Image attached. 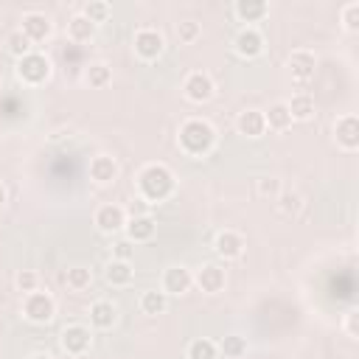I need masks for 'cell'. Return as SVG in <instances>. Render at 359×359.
Returning <instances> with one entry per match:
<instances>
[{
  "label": "cell",
  "mask_w": 359,
  "mask_h": 359,
  "mask_svg": "<svg viewBox=\"0 0 359 359\" xmlns=\"http://www.w3.org/2000/svg\"><path fill=\"white\" fill-rule=\"evenodd\" d=\"M135 188H137V199H143L146 205H157L174 194L177 177L165 163H146L135 177Z\"/></svg>",
  "instance_id": "6da1fadb"
},
{
  "label": "cell",
  "mask_w": 359,
  "mask_h": 359,
  "mask_svg": "<svg viewBox=\"0 0 359 359\" xmlns=\"http://www.w3.org/2000/svg\"><path fill=\"white\" fill-rule=\"evenodd\" d=\"M177 146L185 157H208L216 146V126L208 118H185L177 129Z\"/></svg>",
  "instance_id": "7a4b0ae2"
},
{
  "label": "cell",
  "mask_w": 359,
  "mask_h": 359,
  "mask_svg": "<svg viewBox=\"0 0 359 359\" xmlns=\"http://www.w3.org/2000/svg\"><path fill=\"white\" fill-rule=\"evenodd\" d=\"M53 73V62L48 53L42 50H31L25 53L22 59H17V79L25 84V87H42Z\"/></svg>",
  "instance_id": "3957f363"
},
{
  "label": "cell",
  "mask_w": 359,
  "mask_h": 359,
  "mask_svg": "<svg viewBox=\"0 0 359 359\" xmlns=\"http://www.w3.org/2000/svg\"><path fill=\"white\" fill-rule=\"evenodd\" d=\"M22 317L34 325H48L56 317V300L50 292H31L22 297Z\"/></svg>",
  "instance_id": "277c9868"
},
{
  "label": "cell",
  "mask_w": 359,
  "mask_h": 359,
  "mask_svg": "<svg viewBox=\"0 0 359 359\" xmlns=\"http://www.w3.org/2000/svg\"><path fill=\"white\" fill-rule=\"evenodd\" d=\"M132 50L140 62H157L165 50V36L157 28H137L132 36Z\"/></svg>",
  "instance_id": "5b68a950"
},
{
  "label": "cell",
  "mask_w": 359,
  "mask_h": 359,
  "mask_svg": "<svg viewBox=\"0 0 359 359\" xmlns=\"http://www.w3.org/2000/svg\"><path fill=\"white\" fill-rule=\"evenodd\" d=\"M59 348L67 356H84V353H90V348H93V331H90V325H84V323L65 325L62 334H59Z\"/></svg>",
  "instance_id": "8992f818"
},
{
  "label": "cell",
  "mask_w": 359,
  "mask_h": 359,
  "mask_svg": "<svg viewBox=\"0 0 359 359\" xmlns=\"http://www.w3.org/2000/svg\"><path fill=\"white\" fill-rule=\"evenodd\" d=\"M126 219H129L126 208H121V205H115V202L98 205L95 213H93V224H95V230L104 233V236H121Z\"/></svg>",
  "instance_id": "52a82bcc"
},
{
  "label": "cell",
  "mask_w": 359,
  "mask_h": 359,
  "mask_svg": "<svg viewBox=\"0 0 359 359\" xmlns=\"http://www.w3.org/2000/svg\"><path fill=\"white\" fill-rule=\"evenodd\" d=\"M216 93V81L208 70H191L185 79H182V95L191 101V104H205L210 101Z\"/></svg>",
  "instance_id": "ba28073f"
},
{
  "label": "cell",
  "mask_w": 359,
  "mask_h": 359,
  "mask_svg": "<svg viewBox=\"0 0 359 359\" xmlns=\"http://www.w3.org/2000/svg\"><path fill=\"white\" fill-rule=\"evenodd\" d=\"M20 31L31 39V45H42L53 34V20L45 11H25L20 17Z\"/></svg>",
  "instance_id": "9c48e42d"
},
{
  "label": "cell",
  "mask_w": 359,
  "mask_h": 359,
  "mask_svg": "<svg viewBox=\"0 0 359 359\" xmlns=\"http://www.w3.org/2000/svg\"><path fill=\"white\" fill-rule=\"evenodd\" d=\"M286 70H289L292 81H297V84L311 81V79H314V70H317V53L309 50V48L292 50L289 59H286Z\"/></svg>",
  "instance_id": "30bf717a"
},
{
  "label": "cell",
  "mask_w": 359,
  "mask_h": 359,
  "mask_svg": "<svg viewBox=\"0 0 359 359\" xmlns=\"http://www.w3.org/2000/svg\"><path fill=\"white\" fill-rule=\"evenodd\" d=\"M266 42H264V34L255 28V25H244L236 36H233V50L241 56V59H258L264 53Z\"/></svg>",
  "instance_id": "8fae6325"
},
{
  "label": "cell",
  "mask_w": 359,
  "mask_h": 359,
  "mask_svg": "<svg viewBox=\"0 0 359 359\" xmlns=\"http://www.w3.org/2000/svg\"><path fill=\"white\" fill-rule=\"evenodd\" d=\"M334 143L342 151H356L359 149V118L353 112H345L334 121Z\"/></svg>",
  "instance_id": "7c38bea8"
},
{
  "label": "cell",
  "mask_w": 359,
  "mask_h": 359,
  "mask_svg": "<svg viewBox=\"0 0 359 359\" xmlns=\"http://www.w3.org/2000/svg\"><path fill=\"white\" fill-rule=\"evenodd\" d=\"M90 180L95 182V185H101V188H107V185H112L115 180H118V174H121V165H118V160L112 157V154H95L93 160H90Z\"/></svg>",
  "instance_id": "4fadbf2b"
},
{
  "label": "cell",
  "mask_w": 359,
  "mask_h": 359,
  "mask_svg": "<svg viewBox=\"0 0 359 359\" xmlns=\"http://www.w3.org/2000/svg\"><path fill=\"white\" fill-rule=\"evenodd\" d=\"M244 236L238 233V230H219L216 233V238H213V252L222 258V261H236V258H241V252H244Z\"/></svg>",
  "instance_id": "5bb4252c"
},
{
  "label": "cell",
  "mask_w": 359,
  "mask_h": 359,
  "mask_svg": "<svg viewBox=\"0 0 359 359\" xmlns=\"http://www.w3.org/2000/svg\"><path fill=\"white\" fill-rule=\"evenodd\" d=\"M194 283H196L205 294H219V292L224 289V283H227V272H224V266H219V264H202V266L194 272Z\"/></svg>",
  "instance_id": "9a60e30c"
},
{
  "label": "cell",
  "mask_w": 359,
  "mask_h": 359,
  "mask_svg": "<svg viewBox=\"0 0 359 359\" xmlns=\"http://www.w3.org/2000/svg\"><path fill=\"white\" fill-rule=\"evenodd\" d=\"M157 233V222L154 216L149 213H137V216H129L126 224H123V236L132 241V244H143V241H151Z\"/></svg>",
  "instance_id": "2e32d148"
},
{
  "label": "cell",
  "mask_w": 359,
  "mask_h": 359,
  "mask_svg": "<svg viewBox=\"0 0 359 359\" xmlns=\"http://www.w3.org/2000/svg\"><path fill=\"white\" fill-rule=\"evenodd\" d=\"M191 286H194V272H191L188 266H182V264H174V266H168V269L163 272L160 289H163L165 294H185Z\"/></svg>",
  "instance_id": "e0dca14e"
},
{
  "label": "cell",
  "mask_w": 359,
  "mask_h": 359,
  "mask_svg": "<svg viewBox=\"0 0 359 359\" xmlns=\"http://www.w3.org/2000/svg\"><path fill=\"white\" fill-rule=\"evenodd\" d=\"M95 34H98V25L90 22L81 11H76V14L67 20V39H70V42H76V45H87V42L95 39Z\"/></svg>",
  "instance_id": "ac0fdd59"
},
{
  "label": "cell",
  "mask_w": 359,
  "mask_h": 359,
  "mask_svg": "<svg viewBox=\"0 0 359 359\" xmlns=\"http://www.w3.org/2000/svg\"><path fill=\"white\" fill-rule=\"evenodd\" d=\"M236 129L244 137H261L266 132V121H264V109H241L236 118Z\"/></svg>",
  "instance_id": "d6986e66"
},
{
  "label": "cell",
  "mask_w": 359,
  "mask_h": 359,
  "mask_svg": "<svg viewBox=\"0 0 359 359\" xmlns=\"http://www.w3.org/2000/svg\"><path fill=\"white\" fill-rule=\"evenodd\" d=\"M118 323V306L112 300H95L90 306V325L98 331H109Z\"/></svg>",
  "instance_id": "ffe728a7"
},
{
  "label": "cell",
  "mask_w": 359,
  "mask_h": 359,
  "mask_svg": "<svg viewBox=\"0 0 359 359\" xmlns=\"http://www.w3.org/2000/svg\"><path fill=\"white\" fill-rule=\"evenodd\" d=\"M233 14H236L241 22L252 25V22H261V20L269 14V3H266V0H236V3H233Z\"/></svg>",
  "instance_id": "44dd1931"
},
{
  "label": "cell",
  "mask_w": 359,
  "mask_h": 359,
  "mask_svg": "<svg viewBox=\"0 0 359 359\" xmlns=\"http://www.w3.org/2000/svg\"><path fill=\"white\" fill-rule=\"evenodd\" d=\"M81 79H84V84L90 90H104L112 81V67L107 62H90V65H84Z\"/></svg>",
  "instance_id": "7402d4cb"
},
{
  "label": "cell",
  "mask_w": 359,
  "mask_h": 359,
  "mask_svg": "<svg viewBox=\"0 0 359 359\" xmlns=\"http://www.w3.org/2000/svg\"><path fill=\"white\" fill-rule=\"evenodd\" d=\"M104 278L109 286H129L135 280V269H132V261H109L104 266Z\"/></svg>",
  "instance_id": "603a6c76"
},
{
  "label": "cell",
  "mask_w": 359,
  "mask_h": 359,
  "mask_svg": "<svg viewBox=\"0 0 359 359\" xmlns=\"http://www.w3.org/2000/svg\"><path fill=\"white\" fill-rule=\"evenodd\" d=\"M264 121H266V129H275V132L289 129V126H292V115H289L286 101H272V104L264 109Z\"/></svg>",
  "instance_id": "cb8c5ba5"
},
{
  "label": "cell",
  "mask_w": 359,
  "mask_h": 359,
  "mask_svg": "<svg viewBox=\"0 0 359 359\" xmlns=\"http://www.w3.org/2000/svg\"><path fill=\"white\" fill-rule=\"evenodd\" d=\"M286 107H289L292 123L294 121H311L314 118V95H309V93H294L286 101Z\"/></svg>",
  "instance_id": "d4e9b609"
},
{
  "label": "cell",
  "mask_w": 359,
  "mask_h": 359,
  "mask_svg": "<svg viewBox=\"0 0 359 359\" xmlns=\"http://www.w3.org/2000/svg\"><path fill=\"white\" fill-rule=\"evenodd\" d=\"M168 309V294L163 289H146L140 294V311L149 314V317H157Z\"/></svg>",
  "instance_id": "484cf974"
},
{
  "label": "cell",
  "mask_w": 359,
  "mask_h": 359,
  "mask_svg": "<svg viewBox=\"0 0 359 359\" xmlns=\"http://www.w3.org/2000/svg\"><path fill=\"white\" fill-rule=\"evenodd\" d=\"M185 359H219V348L208 337H196L185 348Z\"/></svg>",
  "instance_id": "4316f807"
},
{
  "label": "cell",
  "mask_w": 359,
  "mask_h": 359,
  "mask_svg": "<svg viewBox=\"0 0 359 359\" xmlns=\"http://www.w3.org/2000/svg\"><path fill=\"white\" fill-rule=\"evenodd\" d=\"M216 348H219V353H224V359H241V356L247 353V337H241V334H227V337H222V339L216 342Z\"/></svg>",
  "instance_id": "83f0119b"
},
{
  "label": "cell",
  "mask_w": 359,
  "mask_h": 359,
  "mask_svg": "<svg viewBox=\"0 0 359 359\" xmlns=\"http://www.w3.org/2000/svg\"><path fill=\"white\" fill-rule=\"evenodd\" d=\"M65 280H67V286H70V289H76V292L90 289V283H93V269H90V266H84V264H73V266H67Z\"/></svg>",
  "instance_id": "f1b7e54d"
},
{
  "label": "cell",
  "mask_w": 359,
  "mask_h": 359,
  "mask_svg": "<svg viewBox=\"0 0 359 359\" xmlns=\"http://www.w3.org/2000/svg\"><path fill=\"white\" fill-rule=\"evenodd\" d=\"M81 14H84L90 22L101 25V22H107V20L112 17V6H109L107 0H87V3L81 6Z\"/></svg>",
  "instance_id": "f546056e"
},
{
  "label": "cell",
  "mask_w": 359,
  "mask_h": 359,
  "mask_svg": "<svg viewBox=\"0 0 359 359\" xmlns=\"http://www.w3.org/2000/svg\"><path fill=\"white\" fill-rule=\"evenodd\" d=\"M275 202H278V213L286 216V219H289V216H297V213L303 210V196H300L297 191H280Z\"/></svg>",
  "instance_id": "4dcf8cb0"
},
{
  "label": "cell",
  "mask_w": 359,
  "mask_h": 359,
  "mask_svg": "<svg viewBox=\"0 0 359 359\" xmlns=\"http://www.w3.org/2000/svg\"><path fill=\"white\" fill-rule=\"evenodd\" d=\"M6 50H8L14 59H22L25 53H31V50H34V45H31V39L17 28V31H11V34L6 36Z\"/></svg>",
  "instance_id": "1f68e13d"
},
{
  "label": "cell",
  "mask_w": 359,
  "mask_h": 359,
  "mask_svg": "<svg viewBox=\"0 0 359 359\" xmlns=\"http://www.w3.org/2000/svg\"><path fill=\"white\" fill-rule=\"evenodd\" d=\"M339 22L348 34H356L359 31V0H351L339 8Z\"/></svg>",
  "instance_id": "d6a6232c"
},
{
  "label": "cell",
  "mask_w": 359,
  "mask_h": 359,
  "mask_svg": "<svg viewBox=\"0 0 359 359\" xmlns=\"http://www.w3.org/2000/svg\"><path fill=\"white\" fill-rule=\"evenodd\" d=\"M202 36V25L196 20H180L177 22V39L180 45H194Z\"/></svg>",
  "instance_id": "836d02e7"
},
{
  "label": "cell",
  "mask_w": 359,
  "mask_h": 359,
  "mask_svg": "<svg viewBox=\"0 0 359 359\" xmlns=\"http://www.w3.org/2000/svg\"><path fill=\"white\" fill-rule=\"evenodd\" d=\"M14 286H17V292H22V297H25V294H31V292L39 289V275H36L34 269H20V272L14 275Z\"/></svg>",
  "instance_id": "e575fe53"
},
{
  "label": "cell",
  "mask_w": 359,
  "mask_h": 359,
  "mask_svg": "<svg viewBox=\"0 0 359 359\" xmlns=\"http://www.w3.org/2000/svg\"><path fill=\"white\" fill-rule=\"evenodd\" d=\"M255 191H258V196H264V199H278V194L283 191V182H280L278 177H261V180L255 182Z\"/></svg>",
  "instance_id": "d590c367"
},
{
  "label": "cell",
  "mask_w": 359,
  "mask_h": 359,
  "mask_svg": "<svg viewBox=\"0 0 359 359\" xmlns=\"http://www.w3.org/2000/svg\"><path fill=\"white\" fill-rule=\"evenodd\" d=\"M132 255H135V244L123 233L115 236V241H112V258L115 261H132Z\"/></svg>",
  "instance_id": "8d00e7d4"
},
{
  "label": "cell",
  "mask_w": 359,
  "mask_h": 359,
  "mask_svg": "<svg viewBox=\"0 0 359 359\" xmlns=\"http://www.w3.org/2000/svg\"><path fill=\"white\" fill-rule=\"evenodd\" d=\"M342 331H345L351 339L359 337V311H356V309H348V311H345V317H342Z\"/></svg>",
  "instance_id": "74e56055"
},
{
  "label": "cell",
  "mask_w": 359,
  "mask_h": 359,
  "mask_svg": "<svg viewBox=\"0 0 359 359\" xmlns=\"http://www.w3.org/2000/svg\"><path fill=\"white\" fill-rule=\"evenodd\" d=\"M25 359H53V356H50L48 351H34V353H28Z\"/></svg>",
  "instance_id": "f35d334b"
},
{
  "label": "cell",
  "mask_w": 359,
  "mask_h": 359,
  "mask_svg": "<svg viewBox=\"0 0 359 359\" xmlns=\"http://www.w3.org/2000/svg\"><path fill=\"white\" fill-rule=\"evenodd\" d=\"M6 202H8V191H6V185L0 182V210L6 208Z\"/></svg>",
  "instance_id": "ab89813d"
}]
</instances>
